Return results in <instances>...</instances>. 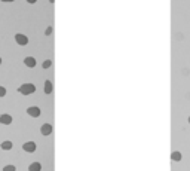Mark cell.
Listing matches in <instances>:
<instances>
[{"mask_svg":"<svg viewBox=\"0 0 190 171\" xmlns=\"http://www.w3.org/2000/svg\"><path fill=\"white\" fill-rule=\"evenodd\" d=\"M0 124H2V125H11L12 124V116L9 113L0 115Z\"/></svg>","mask_w":190,"mask_h":171,"instance_id":"cell-6","label":"cell"},{"mask_svg":"<svg viewBox=\"0 0 190 171\" xmlns=\"http://www.w3.org/2000/svg\"><path fill=\"white\" fill-rule=\"evenodd\" d=\"M15 42L20 46H25V45L28 43V37L25 36V34H22V33H16L15 34Z\"/></svg>","mask_w":190,"mask_h":171,"instance_id":"cell-2","label":"cell"},{"mask_svg":"<svg viewBox=\"0 0 190 171\" xmlns=\"http://www.w3.org/2000/svg\"><path fill=\"white\" fill-rule=\"evenodd\" d=\"M2 171H16V167L12 165V164H9V165H5Z\"/></svg>","mask_w":190,"mask_h":171,"instance_id":"cell-13","label":"cell"},{"mask_svg":"<svg viewBox=\"0 0 190 171\" xmlns=\"http://www.w3.org/2000/svg\"><path fill=\"white\" fill-rule=\"evenodd\" d=\"M0 147H2L3 150H11V149L13 147V143H12L11 140H5V141H2Z\"/></svg>","mask_w":190,"mask_h":171,"instance_id":"cell-10","label":"cell"},{"mask_svg":"<svg viewBox=\"0 0 190 171\" xmlns=\"http://www.w3.org/2000/svg\"><path fill=\"white\" fill-rule=\"evenodd\" d=\"M0 66H2V57H0Z\"/></svg>","mask_w":190,"mask_h":171,"instance_id":"cell-19","label":"cell"},{"mask_svg":"<svg viewBox=\"0 0 190 171\" xmlns=\"http://www.w3.org/2000/svg\"><path fill=\"white\" fill-rule=\"evenodd\" d=\"M18 92L21 94V95H31V94L36 92V87H34L33 83H30V82L22 83L21 87L18 88Z\"/></svg>","mask_w":190,"mask_h":171,"instance_id":"cell-1","label":"cell"},{"mask_svg":"<svg viewBox=\"0 0 190 171\" xmlns=\"http://www.w3.org/2000/svg\"><path fill=\"white\" fill-rule=\"evenodd\" d=\"M24 64L27 66L28 68H34L37 63H36V58H34V57H25L24 58Z\"/></svg>","mask_w":190,"mask_h":171,"instance_id":"cell-7","label":"cell"},{"mask_svg":"<svg viewBox=\"0 0 190 171\" xmlns=\"http://www.w3.org/2000/svg\"><path fill=\"white\" fill-rule=\"evenodd\" d=\"M43 91H45V94H52V91H54V85H52V82H51L49 79L48 80H45V88H43Z\"/></svg>","mask_w":190,"mask_h":171,"instance_id":"cell-8","label":"cell"},{"mask_svg":"<svg viewBox=\"0 0 190 171\" xmlns=\"http://www.w3.org/2000/svg\"><path fill=\"white\" fill-rule=\"evenodd\" d=\"M40 132H42V135H51L54 132V126L51 124H43L40 126Z\"/></svg>","mask_w":190,"mask_h":171,"instance_id":"cell-5","label":"cell"},{"mask_svg":"<svg viewBox=\"0 0 190 171\" xmlns=\"http://www.w3.org/2000/svg\"><path fill=\"white\" fill-rule=\"evenodd\" d=\"M187 121H189V124H190V116H189V119H187Z\"/></svg>","mask_w":190,"mask_h":171,"instance_id":"cell-20","label":"cell"},{"mask_svg":"<svg viewBox=\"0 0 190 171\" xmlns=\"http://www.w3.org/2000/svg\"><path fill=\"white\" fill-rule=\"evenodd\" d=\"M3 3H12V2H15V0H2Z\"/></svg>","mask_w":190,"mask_h":171,"instance_id":"cell-17","label":"cell"},{"mask_svg":"<svg viewBox=\"0 0 190 171\" xmlns=\"http://www.w3.org/2000/svg\"><path fill=\"white\" fill-rule=\"evenodd\" d=\"M55 2V0H49V3H54Z\"/></svg>","mask_w":190,"mask_h":171,"instance_id":"cell-18","label":"cell"},{"mask_svg":"<svg viewBox=\"0 0 190 171\" xmlns=\"http://www.w3.org/2000/svg\"><path fill=\"white\" fill-rule=\"evenodd\" d=\"M36 2H37V0H27V3H30V5H34Z\"/></svg>","mask_w":190,"mask_h":171,"instance_id":"cell-16","label":"cell"},{"mask_svg":"<svg viewBox=\"0 0 190 171\" xmlns=\"http://www.w3.org/2000/svg\"><path fill=\"white\" fill-rule=\"evenodd\" d=\"M28 171H42L40 162H31V164L28 165Z\"/></svg>","mask_w":190,"mask_h":171,"instance_id":"cell-11","label":"cell"},{"mask_svg":"<svg viewBox=\"0 0 190 171\" xmlns=\"http://www.w3.org/2000/svg\"><path fill=\"white\" fill-rule=\"evenodd\" d=\"M36 143L34 141H25L24 144H22V150L24 152H27V153H34L36 152Z\"/></svg>","mask_w":190,"mask_h":171,"instance_id":"cell-3","label":"cell"},{"mask_svg":"<svg viewBox=\"0 0 190 171\" xmlns=\"http://www.w3.org/2000/svg\"><path fill=\"white\" fill-rule=\"evenodd\" d=\"M5 95H6V88L0 85V97H5Z\"/></svg>","mask_w":190,"mask_h":171,"instance_id":"cell-14","label":"cell"},{"mask_svg":"<svg viewBox=\"0 0 190 171\" xmlns=\"http://www.w3.org/2000/svg\"><path fill=\"white\" fill-rule=\"evenodd\" d=\"M171 159L174 161V162H180L181 159H183V155H181V152H178V150H174L171 153Z\"/></svg>","mask_w":190,"mask_h":171,"instance_id":"cell-9","label":"cell"},{"mask_svg":"<svg viewBox=\"0 0 190 171\" xmlns=\"http://www.w3.org/2000/svg\"><path fill=\"white\" fill-rule=\"evenodd\" d=\"M45 34H46V36H51V34H52V27H51V25H49V27H46Z\"/></svg>","mask_w":190,"mask_h":171,"instance_id":"cell-15","label":"cell"},{"mask_svg":"<svg viewBox=\"0 0 190 171\" xmlns=\"http://www.w3.org/2000/svg\"><path fill=\"white\" fill-rule=\"evenodd\" d=\"M51 66H52V59H45V61L42 63L43 68H51Z\"/></svg>","mask_w":190,"mask_h":171,"instance_id":"cell-12","label":"cell"},{"mask_svg":"<svg viewBox=\"0 0 190 171\" xmlns=\"http://www.w3.org/2000/svg\"><path fill=\"white\" fill-rule=\"evenodd\" d=\"M40 113H42V110L37 106H30V107H27V115L31 116V118H39Z\"/></svg>","mask_w":190,"mask_h":171,"instance_id":"cell-4","label":"cell"}]
</instances>
